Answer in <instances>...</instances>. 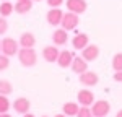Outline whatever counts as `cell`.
Wrapping results in <instances>:
<instances>
[{"instance_id": "28", "label": "cell", "mask_w": 122, "mask_h": 117, "mask_svg": "<svg viewBox=\"0 0 122 117\" xmlns=\"http://www.w3.org/2000/svg\"><path fill=\"white\" fill-rule=\"evenodd\" d=\"M0 117H11V116H10L8 112H5V114H0Z\"/></svg>"}, {"instance_id": "17", "label": "cell", "mask_w": 122, "mask_h": 117, "mask_svg": "<svg viewBox=\"0 0 122 117\" xmlns=\"http://www.w3.org/2000/svg\"><path fill=\"white\" fill-rule=\"evenodd\" d=\"M31 8H33V0H16V3H15V11L20 15L28 13Z\"/></svg>"}, {"instance_id": "25", "label": "cell", "mask_w": 122, "mask_h": 117, "mask_svg": "<svg viewBox=\"0 0 122 117\" xmlns=\"http://www.w3.org/2000/svg\"><path fill=\"white\" fill-rule=\"evenodd\" d=\"M7 29H8V23H7V20L3 18V16H0V36L5 34Z\"/></svg>"}, {"instance_id": "33", "label": "cell", "mask_w": 122, "mask_h": 117, "mask_svg": "<svg viewBox=\"0 0 122 117\" xmlns=\"http://www.w3.org/2000/svg\"><path fill=\"white\" fill-rule=\"evenodd\" d=\"M33 2H41V0H33Z\"/></svg>"}, {"instance_id": "3", "label": "cell", "mask_w": 122, "mask_h": 117, "mask_svg": "<svg viewBox=\"0 0 122 117\" xmlns=\"http://www.w3.org/2000/svg\"><path fill=\"white\" fill-rule=\"evenodd\" d=\"M111 111V104L106 101V99H99V101H94L93 106H91V112L94 117H106Z\"/></svg>"}, {"instance_id": "4", "label": "cell", "mask_w": 122, "mask_h": 117, "mask_svg": "<svg viewBox=\"0 0 122 117\" xmlns=\"http://www.w3.org/2000/svg\"><path fill=\"white\" fill-rule=\"evenodd\" d=\"M78 23H80V18H78V15L76 13H72V11H67L64 13V18H62V28L65 29V31H72V29H75L78 26Z\"/></svg>"}, {"instance_id": "14", "label": "cell", "mask_w": 122, "mask_h": 117, "mask_svg": "<svg viewBox=\"0 0 122 117\" xmlns=\"http://www.w3.org/2000/svg\"><path fill=\"white\" fill-rule=\"evenodd\" d=\"M72 72H75L78 75H81L83 72L88 70V62L85 60L83 57H73V62H72Z\"/></svg>"}, {"instance_id": "35", "label": "cell", "mask_w": 122, "mask_h": 117, "mask_svg": "<svg viewBox=\"0 0 122 117\" xmlns=\"http://www.w3.org/2000/svg\"><path fill=\"white\" fill-rule=\"evenodd\" d=\"M42 117H47V116H42Z\"/></svg>"}, {"instance_id": "6", "label": "cell", "mask_w": 122, "mask_h": 117, "mask_svg": "<svg viewBox=\"0 0 122 117\" xmlns=\"http://www.w3.org/2000/svg\"><path fill=\"white\" fill-rule=\"evenodd\" d=\"M65 5L68 11H72V13H76V15H80V13H83L86 11V0H65Z\"/></svg>"}, {"instance_id": "12", "label": "cell", "mask_w": 122, "mask_h": 117, "mask_svg": "<svg viewBox=\"0 0 122 117\" xmlns=\"http://www.w3.org/2000/svg\"><path fill=\"white\" fill-rule=\"evenodd\" d=\"M72 62H73V54H72L70 50H62V52H59V58H57L59 67L68 68L72 65Z\"/></svg>"}, {"instance_id": "16", "label": "cell", "mask_w": 122, "mask_h": 117, "mask_svg": "<svg viewBox=\"0 0 122 117\" xmlns=\"http://www.w3.org/2000/svg\"><path fill=\"white\" fill-rule=\"evenodd\" d=\"M20 46L21 47H26V49H31L36 46V38L33 33H23L21 38H20Z\"/></svg>"}, {"instance_id": "19", "label": "cell", "mask_w": 122, "mask_h": 117, "mask_svg": "<svg viewBox=\"0 0 122 117\" xmlns=\"http://www.w3.org/2000/svg\"><path fill=\"white\" fill-rule=\"evenodd\" d=\"M13 11H15V5H13L10 0L8 2H2V5H0V16L7 18V16H10Z\"/></svg>"}, {"instance_id": "21", "label": "cell", "mask_w": 122, "mask_h": 117, "mask_svg": "<svg viewBox=\"0 0 122 117\" xmlns=\"http://www.w3.org/2000/svg\"><path fill=\"white\" fill-rule=\"evenodd\" d=\"M112 68L114 72H122V54H116L112 57Z\"/></svg>"}, {"instance_id": "32", "label": "cell", "mask_w": 122, "mask_h": 117, "mask_svg": "<svg viewBox=\"0 0 122 117\" xmlns=\"http://www.w3.org/2000/svg\"><path fill=\"white\" fill-rule=\"evenodd\" d=\"M0 52H2V41H0Z\"/></svg>"}, {"instance_id": "31", "label": "cell", "mask_w": 122, "mask_h": 117, "mask_svg": "<svg viewBox=\"0 0 122 117\" xmlns=\"http://www.w3.org/2000/svg\"><path fill=\"white\" fill-rule=\"evenodd\" d=\"M54 117H67V116L64 114V112H62V114H57V116H54Z\"/></svg>"}, {"instance_id": "1", "label": "cell", "mask_w": 122, "mask_h": 117, "mask_svg": "<svg viewBox=\"0 0 122 117\" xmlns=\"http://www.w3.org/2000/svg\"><path fill=\"white\" fill-rule=\"evenodd\" d=\"M18 58H20V63L23 67H33L36 65L38 62V54L34 52V49H26V47H21L18 50Z\"/></svg>"}, {"instance_id": "26", "label": "cell", "mask_w": 122, "mask_h": 117, "mask_svg": "<svg viewBox=\"0 0 122 117\" xmlns=\"http://www.w3.org/2000/svg\"><path fill=\"white\" fill-rule=\"evenodd\" d=\"M64 2H65V0H47V5L52 7V8H59V7H62Z\"/></svg>"}, {"instance_id": "29", "label": "cell", "mask_w": 122, "mask_h": 117, "mask_svg": "<svg viewBox=\"0 0 122 117\" xmlns=\"http://www.w3.org/2000/svg\"><path fill=\"white\" fill-rule=\"evenodd\" d=\"M23 117H34L33 114H29V112H26V114H23Z\"/></svg>"}, {"instance_id": "8", "label": "cell", "mask_w": 122, "mask_h": 117, "mask_svg": "<svg viewBox=\"0 0 122 117\" xmlns=\"http://www.w3.org/2000/svg\"><path fill=\"white\" fill-rule=\"evenodd\" d=\"M46 18H47V23H49L51 26H59V24L62 23L64 13H62L60 8H51L49 11H47Z\"/></svg>"}, {"instance_id": "13", "label": "cell", "mask_w": 122, "mask_h": 117, "mask_svg": "<svg viewBox=\"0 0 122 117\" xmlns=\"http://www.w3.org/2000/svg\"><path fill=\"white\" fill-rule=\"evenodd\" d=\"M52 41L56 46H65L67 41H68V31H65L64 28H59L54 31L52 34Z\"/></svg>"}, {"instance_id": "18", "label": "cell", "mask_w": 122, "mask_h": 117, "mask_svg": "<svg viewBox=\"0 0 122 117\" xmlns=\"http://www.w3.org/2000/svg\"><path fill=\"white\" fill-rule=\"evenodd\" d=\"M78 111H80V106H78L76 102H65V104L62 106V112H64L67 117H76Z\"/></svg>"}, {"instance_id": "23", "label": "cell", "mask_w": 122, "mask_h": 117, "mask_svg": "<svg viewBox=\"0 0 122 117\" xmlns=\"http://www.w3.org/2000/svg\"><path fill=\"white\" fill-rule=\"evenodd\" d=\"M76 117H94V116H93V112H91V107L81 106L80 111H78V114H76Z\"/></svg>"}, {"instance_id": "15", "label": "cell", "mask_w": 122, "mask_h": 117, "mask_svg": "<svg viewBox=\"0 0 122 117\" xmlns=\"http://www.w3.org/2000/svg\"><path fill=\"white\" fill-rule=\"evenodd\" d=\"M42 57L46 58V62H57L59 58V49L56 46H46L42 49Z\"/></svg>"}, {"instance_id": "24", "label": "cell", "mask_w": 122, "mask_h": 117, "mask_svg": "<svg viewBox=\"0 0 122 117\" xmlns=\"http://www.w3.org/2000/svg\"><path fill=\"white\" fill-rule=\"evenodd\" d=\"M10 65V58L8 55H5V54H0V72L2 70H7Z\"/></svg>"}, {"instance_id": "34", "label": "cell", "mask_w": 122, "mask_h": 117, "mask_svg": "<svg viewBox=\"0 0 122 117\" xmlns=\"http://www.w3.org/2000/svg\"><path fill=\"white\" fill-rule=\"evenodd\" d=\"M2 2H8V0H2Z\"/></svg>"}, {"instance_id": "11", "label": "cell", "mask_w": 122, "mask_h": 117, "mask_svg": "<svg viewBox=\"0 0 122 117\" xmlns=\"http://www.w3.org/2000/svg\"><path fill=\"white\" fill-rule=\"evenodd\" d=\"M88 42H90V39H88V34H85V33H78V34H75L73 39H72L73 49H78V50H83V49L88 46Z\"/></svg>"}, {"instance_id": "22", "label": "cell", "mask_w": 122, "mask_h": 117, "mask_svg": "<svg viewBox=\"0 0 122 117\" xmlns=\"http://www.w3.org/2000/svg\"><path fill=\"white\" fill-rule=\"evenodd\" d=\"M10 109V101L7 96L0 94V114H5L7 111Z\"/></svg>"}, {"instance_id": "9", "label": "cell", "mask_w": 122, "mask_h": 117, "mask_svg": "<svg viewBox=\"0 0 122 117\" xmlns=\"http://www.w3.org/2000/svg\"><path fill=\"white\" fill-rule=\"evenodd\" d=\"M98 81H99V77H98L94 72L86 70V72H83V73L80 75V83L85 85V86H96Z\"/></svg>"}, {"instance_id": "5", "label": "cell", "mask_w": 122, "mask_h": 117, "mask_svg": "<svg viewBox=\"0 0 122 117\" xmlns=\"http://www.w3.org/2000/svg\"><path fill=\"white\" fill-rule=\"evenodd\" d=\"M76 98H78V104H81V106L91 107V106H93V102H94V94L88 89V88L80 89L78 94H76Z\"/></svg>"}, {"instance_id": "10", "label": "cell", "mask_w": 122, "mask_h": 117, "mask_svg": "<svg viewBox=\"0 0 122 117\" xmlns=\"http://www.w3.org/2000/svg\"><path fill=\"white\" fill-rule=\"evenodd\" d=\"M29 107H31V102H29L28 98H16L15 99V102H13V109H15V112H18V114H26L29 112Z\"/></svg>"}, {"instance_id": "27", "label": "cell", "mask_w": 122, "mask_h": 117, "mask_svg": "<svg viewBox=\"0 0 122 117\" xmlns=\"http://www.w3.org/2000/svg\"><path fill=\"white\" fill-rule=\"evenodd\" d=\"M114 80L119 81V83H122V72H116V73H114Z\"/></svg>"}, {"instance_id": "2", "label": "cell", "mask_w": 122, "mask_h": 117, "mask_svg": "<svg viewBox=\"0 0 122 117\" xmlns=\"http://www.w3.org/2000/svg\"><path fill=\"white\" fill-rule=\"evenodd\" d=\"M20 50V42L18 41H15L13 38H5L2 39V52L5 54V55H16Z\"/></svg>"}, {"instance_id": "7", "label": "cell", "mask_w": 122, "mask_h": 117, "mask_svg": "<svg viewBox=\"0 0 122 117\" xmlns=\"http://www.w3.org/2000/svg\"><path fill=\"white\" fill-rule=\"evenodd\" d=\"M81 57L86 60V62H93L99 57V47L96 44H88L86 47L81 50Z\"/></svg>"}, {"instance_id": "30", "label": "cell", "mask_w": 122, "mask_h": 117, "mask_svg": "<svg viewBox=\"0 0 122 117\" xmlns=\"http://www.w3.org/2000/svg\"><path fill=\"white\" fill-rule=\"evenodd\" d=\"M116 117H122V109L119 111V112H117V114H116Z\"/></svg>"}, {"instance_id": "20", "label": "cell", "mask_w": 122, "mask_h": 117, "mask_svg": "<svg viewBox=\"0 0 122 117\" xmlns=\"http://www.w3.org/2000/svg\"><path fill=\"white\" fill-rule=\"evenodd\" d=\"M11 91H13V86H11V83H10L8 80H0V94L7 96Z\"/></svg>"}]
</instances>
